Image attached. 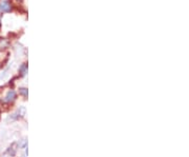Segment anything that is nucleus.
Here are the masks:
<instances>
[{
	"mask_svg": "<svg viewBox=\"0 0 189 157\" xmlns=\"http://www.w3.org/2000/svg\"><path fill=\"white\" fill-rule=\"evenodd\" d=\"M0 10L2 11V12H11L12 5H11L10 1L8 0H4V1L0 3Z\"/></svg>",
	"mask_w": 189,
	"mask_h": 157,
	"instance_id": "obj_1",
	"label": "nucleus"
},
{
	"mask_svg": "<svg viewBox=\"0 0 189 157\" xmlns=\"http://www.w3.org/2000/svg\"><path fill=\"white\" fill-rule=\"evenodd\" d=\"M16 97H17V94H16L15 91L10 90L8 92V94H6V96H5V101L6 102H13L16 99Z\"/></svg>",
	"mask_w": 189,
	"mask_h": 157,
	"instance_id": "obj_2",
	"label": "nucleus"
},
{
	"mask_svg": "<svg viewBox=\"0 0 189 157\" xmlns=\"http://www.w3.org/2000/svg\"><path fill=\"white\" fill-rule=\"evenodd\" d=\"M16 152H17V144L14 142V144H11V147H8V149L6 150V153H8L10 156H15Z\"/></svg>",
	"mask_w": 189,
	"mask_h": 157,
	"instance_id": "obj_3",
	"label": "nucleus"
},
{
	"mask_svg": "<svg viewBox=\"0 0 189 157\" xmlns=\"http://www.w3.org/2000/svg\"><path fill=\"white\" fill-rule=\"evenodd\" d=\"M19 92H20L21 95H23L24 97H28V89L25 88H21L20 90H19Z\"/></svg>",
	"mask_w": 189,
	"mask_h": 157,
	"instance_id": "obj_5",
	"label": "nucleus"
},
{
	"mask_svg": "<svg viewBox=\"0 0 189 157\" xmlns=\"http://www.w3.org/2000/svg\"><path fill=\"white\" fill-rule=\"evenodd\" d=\"M19 71H20L21 75H25L26 71H28V65H26V63H23L20 67V69H19Z\"/></svg>",
	"mask_w": 189,
	"mask_h": 157,
	"instance_id": "obj_4",
	"label": "nucleus"
}]
</instances>
